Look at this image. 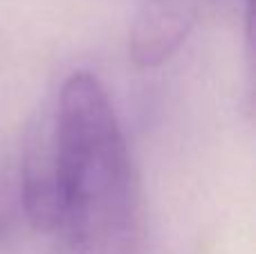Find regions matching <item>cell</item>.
Masks as SVG:
<instances>
[{"label":"cell","mask_w":256,"mask_h":254,"mask_svg":"<svg viewBox=\"0 0 256 254\" xmlns=\"http://www.w3.org/2000/svg\"><path fill=\"white\" fill-rule=\"evenodd\" d=\"M56 230L70 254H132L140 184L126 135L102 81L74 72L45 108Z\"/></svg>","instance_id":"obj_1"},{"label":"cell","mask_w":256,"mask_h":254,"mask_svg":"<svg viewBox=\"0 0 256 254\" xmlns=\"http://www.w3.org/2000/svg\"><path fill=\"white\" fill-rule=\"evenodd\" d=\"M196 22L189 0H148L137 12L128 38V56L140 70H153L173 56Z\"/></svg>","instance_id":"obj_2"},{"label":"cell","mask_w":256,"mask_h":254,"mask_svg":"<svg viewBox=\"0 0 256 254\" xmlns=\"http://www.w3.org/2000/svg\"><path fill=\"white\" fill-rule=\"evenodd\" d=\"M9 205H12V192H9L7 176H4L2 171H0V234H2L4 225H7Z\"/></svg>","instance_id":"obj_3"}]
</instances>
